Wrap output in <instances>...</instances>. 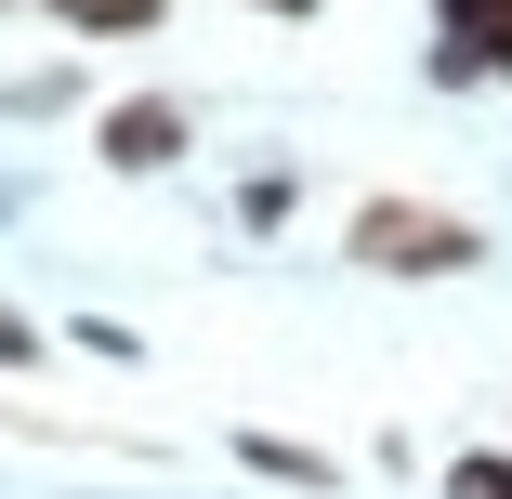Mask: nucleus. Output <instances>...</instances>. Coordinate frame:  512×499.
<instances>
[{
	"mask_svg": "<svg viewBox=\"0 0 512 499\" xmlns=\"http://www.w3.org/2000/svg\"><path fill=\"white\" fill-rule=\"evenodd\" d=\"M263 14H316V0H263Z\"/></svg>",
	"mask_w": 512,
	"mask_h": 499,
	"instance_id": "8",
	"label": "nucleus"
},
{
	"mask_svg": "<svg viewBox=\"0 0 512 499\" xmlns=\"http://www.w3.org/2000/svg\"><path fill=\"white\" fill-rule=\"evenodd\" d=\"M355 263L368 276H473L486 237L460 211H421V197H368V211H355Z\"/></svg>",
	"mask_w": 512,
	"mask_h": 499,
	"instance_id": "1",
	"label": "nucleus"
},
{
	"mask_svg": "<svg viewBox=\"0 0 512 499\" xmlns=\"http://www.w3.org/2000/svg\"><path fill=\"white\" fill-rule=\"evenodd\" d=\"M27 355H40V329H27V316H0V368H27Z\"/></svg>",
	"mask_w": 512,
	"mask_h": 499,
	"instance_id": "7",
	"label": "nucleus"
},
{
	"mask_svg": "<svg viewBox=\"0 0 512 499\" xmlns=\"http://www.w3.org/2000/svg\"><path fill=\"white\" fill-rule=\"evenodd\" d=\"M171 158H184V106L171 92H145V106L106 119V171H171Z\"/></svg>",
	"mask_w": 512,
	"mask_h": 499,
	"instance_id": "2",
	"label": "nucleus"
},
{
	"mask_svg": "<svg viewBox=\"0 0 512 499\" xmlns=\"http://www.w3.org/2000/svg\"><path fill=\"white\" fill-rule=\"evenodd\" d=\"M237 460H250V473H276V486H316V499L342 486V460H316V447H276V434H250Z\"/></svg>",
	"mask_w": 512,
	"mask_h": 499,
	"instance_id": "3",
	"label": "nucleus"
},
{
	"mask_svg": "<svg viewBox=\"0 0 512 499\" xmlns=\"http://www.w3.org/2000/svg\"><path fill=\"white\" fill-rule=\"evenodd\" d=\"M447 499H512V447H460L447 460Z\"/></svg>",
	"mask_w": 512,
	"mask_h": 499,
	"instance_id": "4",
	"label": "nucleus"
},
{
	"mask_svg": "<svg viewBox=\"0 0 512 499\" xmlns=\"http://www.w3.org/2000/svg\"><path fill=\"white\" fill-rule=\"evenodd\" d=\"M66 27H106V40H132V27H158V0H53Z\"/></svg>",
	"mask_w": 512,
	"mask_h": 499,
	"instance_id": "5",
	"label": "nucleus"
},
{
	"mask_svg": "<svg viewBox=\"0 0 512 499\" xmlns=\"http://www.w3.org/2000/svg\"><path fill=\"white\" fill-rule=\"evenodd\" d=\"M289 197H302L289 171H250V184H237V224H289Z\"/></svg>",
	"mask_w": 512,
	"mask_h": 499,
	"instance_id": "6",
	"label": "nucleus"
}]
</instances>
